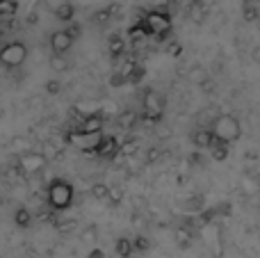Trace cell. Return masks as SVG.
I'll return each mask as SVG.
<instances>
[{"label": "cell", "instance_id": "603a6c76", "mask_svg": "<svg viewBox=\"0 0 260 258\" xmlns=\"http://www.w3.org/2000/svg\"><path fill=\"white\" fill-rule=\"evenodd\" d=\"M256 16H258V12L247 5V7H244V18H247V21H256Z\"/></svg>", "mask_w": 260, "mask_h": 258}, {"label": "cell", "instance_id": "4316f807", "mask_svg": "<svg viewBox=\"0 0 260 258\" xmlns=\"http://www.w3.org/2000/svg\"><path fill=\"white\" fill-rule=\"evenodd\" d=\"M89 258H103V251H101V249H94V251L89 254Z\"/></svg>", "mask_w": 260, "mask_h": 258}, {"label": "cell", "instance_id": "3957f363", "mask_svg": "<svg viewBox=\"0 0 260 258\" xmlns=\"http://www.w3.org/2000/svg\"><path fill=\"white\" fill-rule=\"evenodd\" d=\"M142 27L148 37L167 39V37L171 35V27L174 25H171V16L167 12H162V9H153V12H148L146 16H144Z\"/></svg>", "mask_w": 260, "mask_h": 258}, {"label": "cell", "instance_id": "ac0fdd59", "mask_svg": "<svg viewBox=\"0 0 260 258\" xmlns=\"http://www.w3.org/2000/svg\"><path fill=\"white\" fill-rule=\"evenodd\" d=\"M50 69L53 71H67L69 69V62L64 59V55H50Z\"/></svg>", "mask_w": 260, "mask_h": 258}, {"label": "cell", "instance_id": "7402d4cb", "mask_svg": "<svg viewBox=\"0 0 260 258\" xmlns=\"http://www.w3.org/2000/svg\"><path fill=\"white\" fill-rule=\"evenodd\" d=\"M59 89H62V85H59L57 80H50L48 85H46V91H50V94H59Z\"/></svg>", "mask_w": 260, "mask_h": 258}, {"label": "cell", "instance_id": "7a4b0ae2", "mask_svg": "<svg viewBox=\"0 0 260 258\" xmlns=\"http://www.w3.org/2000/svg\"><path fill=\"white\" fill-rule=\"evenodd\" d=\"M73 195H76V192H73L71 183L64 181V178H55V181L48 185V195H46V199H48V206L53 210L64 213V210L71 208Z\"/></svg>", "mask_w": 260, "mask_h": 258}, {"label": "cell", "instance_id": "f1b7e54d", "mask_svg": "<svg viewBox=\"0 0 260 258\" xmlns=\"http://www.w3.org/2000/svg\"><path fill=\"white\" fill-rule=\"evenodd\" d=\"M0 23H3V16H0Z\"/></svg>", "mask_w": 260, "mask_h": 258}, {"label": "cell", "instance_id": "8fae6325", "mask_svg": "<svg viewBox=\"0 0 260 258\" xmlns=\"http://www.w3.org/2000/svg\"><path fill=\"white\" fill-rule=\"evenodd\" d=\"M192 142H194V146H199V149H212V146L217 144V140H215V135H212L210 128L197 131L194 137H192Z\"/></svg>", "mask_w": 260, "mask_h": 258}, {"label": "cell", "instance_id": "52a82bcc", "mask_svg": "<svg viewBox=\"0 0 260 258\" xmlns=\"http://www.w3.org/2000/svg\"><path fill=\"white\" fill-rule=\"evenodd\" d=\"M101 140H103V133H96V135H85V133H76L73 131L71 135H69V142H71L73 146H78L80 151H94L99 149Z\"/></svg>", "mask_w": 260, "mask_h": 258}, {"label": "cell", "instance_id": "44dd1931", "mask_svg": "<svg viewBox=\"0 0 260 258\" xmlns=\"http://www.w3.org/2000/svg\"><path fill=\"white\" fill-rule=\"evenodd\" d=\"M133 245H135V251H148V247H151V242L146 240L144 236H137L133 240Z\"/></svg>", "mask_w": 260, "mask_h": 258}, {"label": "cell", "instance_id": "277c9868", "mask_svg": "<svg viewBox=\"0 0 260 258\" xmlns=\"http://www.w3.org/2000/svg\"><path fill=\"white\" fill-rule=\"evenodd\" d=\"M27 59V46L23 41H9L0 48V67L3 69H18Z\"/></svg>", "mask_w": 260, "mask_h": 258}, {"label": "cell", "instance_id": "ffe728a7", "mask_svg": "<svg viewBox=\"0 0 260 258\" xmlns=\"http://www.w3.org/2000/svg\"><path fill=\"white\" fill-rule=\"evenodd\" d=\"M210 151H212V158H215V160H224L226 155H229V146H226V144H219V142H217V144L212 146Z\"/></svg>", "mask_w": 260, "mask_h": 258}, {"label": "cell", "instance_id": "5b68a950", "mask_svg": "<svg viewBox=\"0 0 260 258\" xmlns=\"http://www.w3.org/2000/svg\"><path fill=\"white\" fill-rule=\"evenodd\" d=\"M46 165H48V160H46V155L39 153V151H25V153L18 158V167H21V172L25 174V176H37V174H41L46 169Z\"/></svg>", "mask_w": 260, "mask_h": 258}, {"label": "cell", "instance_id": "5bb4252c", "mask_svg": "<svg viewBox=\"0 0 260 258\" xmlns=\"http://www.w3.org/2000/svg\"><path fill=\"white\" fill-rule=\"evenodd\" d=\"M114 251H117L119 258H130L135 254V245L130 238H119L117 245H114Z\"/></svg>", "mask_w": 260, "mask_h": 258}, {"label": "cell", "instance_id": "9a60e30c", "mask_svg": "<svg viewBox=\"0 0 260 258\" xmlns=\"http://www.w3.org/2000/svg\"><path fill=\"white\" fill-rule=\"evenodd\" d=\"M110 195H112V187L108 183H94L91 185V197L96 201H110Z\"/></svg>", "mask_w": 260, "mask_h": 258}, {"label": "cell", "instance_id": "9c48e42d", "mask_svg": "<svg viewBox=\"0 0 260 258\" xmlns=\"http://www.w3.org/2000/svg\"><path fill=\"white\" fill-rule=\"evenodd\" d=\"M76 133H85V135H96V133H103V112L87 114V117L76 126Z\"/></svg>", "mask_w": 260, "mask_h": 258}, {"label": "cell", "instance_id": "83f0119b", "mask_svg": "<svg viewBox=\"0 0 260 258\" xmlns=\"http://www.w3.org/2000/svg\"><path fill=\"white\" fill-rule=\"evenodd\" d=\"M169 53H174V55H176V53H180V46H171Z\"/></svg>", "mask_w": 260, "mask_h": 258}, {"label": "cell", "instance_id": "7c38bea8", "mask_svg": "<svg viewBox=\"0 0 260 258\" xmlns=\"http://www.w3.org/2000/svg\"><path fill=\"white\" fill-rule=\"evenodd\" d=\"M73 16H76V7H73L69 0H64V3H59L57 7H55V18H57L59 23H73Z\"/></svg>", "mask_w": 260, "mask_h": 258}, {"label": "cell", "instance_id": "4fadbf2b", "mask_svg": "<svg viewBox=\"0 0 260 258\" xmlns=\"http://www.w3.org/2000/svg\"><path fill=\"white\" fill-rule=\"evenodd\" d=\"M32 213L25 208V206H21V208H16L14 210V224H16L18 229H27V227H32Z\"/></svg>", "mask_w": 260, "mask_h": 258}, {"label": "cell", "instance_id": "d4e9b609", "mask_svg": "<svg viewBox=\"0 0 260 258\" xmlns=\"http://www.w3.org/2000/svg\"><path fill=\"white\" fill-rule=\"evenodd\" d=\"M121 195H123V192L119 190V187H112V195H110V201H114V204H117V201L121 199Z\"/></svg>", "mask_w": 260, "mask_h": 258}, {"label": "cell", "instance_id": "484cf974", "mask_svg": "<svg viewBox=\"0 0 260 258\" xmlns=\"http://www.w3.org/2000/svg\"><path fill=\"white\" fill-rule=\"evenodd\" d=\"M157 155H160V153H157V149H151V151H148V158H146V163H153V160H155Z\"/></svg>", "mask_w": 260, "mask_h": 258}, {"label": "cell", "instance_id": "30bf717a", "mask_svg": "<svg viewBox=\"0 0 260 258\" xmlns=\"http://www.w3.org/2000/svg\"><path fill=\"white\" fill-rule=\"evenodd\" d=\"M121 151V144H119V140L117 137H112V135H103V140H101V144H99V149H96V153L101 155V158H114V155Z\"/></svg>", "mask_w": 260, "mask_h": 258}, {"label": "cell", "instance_id": "cb8c5ba5", "mask_svg": "<svg viewBox=\"0 0 260 258\" xmlns=\"http://www.w3.org/2000/svg\"><path fill=\"white\" fill-rule=\"evenodd\" d=\"M67 30H69V32H71V37H73V39H76V37H78V35H80V30H82V27H80V25H78V23H76V21H73V23H69V27H67Z\"/></svg>", "mask_w": 260, "mask_h": 258}, {"label": "cell", "instance_id": "2e32d148", "mask_svg": "<svg viewBox=\"0 0 260 258\" xmlns=\"http://www.w3.org/2000/svg\"><path fill=\"white\" fill-rule=\"evenodd\" d=\"M108 50H110V55H112V57L123 55V50H126V41H123V37L114 35L112 39H110V44H108Z\"/></svg>", "mask_w": 260, "mask_h": 258}, {"label": "cell", "instance_id": "e0dca14e", "mask_svg": "<svg viewBox=\"0 0 260 258\" xmlns=\"http://www.w3.org/2000/svg\"><path fill=\"white\" fill-rule=\"evenodd\" d=\"M18 9V5L14 3V0H0V16H14Z\"/></svg>", "mask_w": 260, "mask_h": 258}, {"label": "cell", "instance_id": "6da1fadb", "mask_svg": "<svg viewBox=\"0 0 260 258\" xmlns=\"http://www.w3.org/2000/svg\"><path fill=\"white\" fill-rule=\"evenodd\" d=\"M212 135H215V140L219 142V144H233V142H238L240 137H242V123H240L238 117H233V114H219V117L212 121L210 126Z\"/></svg>", "mask_w": 260, "mask_h": 258}, {"label": "cell", "instance_id": "ba28073f", "mask_svg": "<svg viewBox=\"0 0 260 258\" xmlns=\"http://www.w3.org/2000/svg\"><path fill=\"white\" fill-rule=\"evenodd\" d=\"M71 46H73V37H71V32H69L67 27L50 35V50H53V55L69 53V48H71Z\"/></svg>", "mask_w": 260, "mask_h": 258}, {"label": "cell", "instance_id": "d6986e66", "mask_svg": "<svg viewBox=\"0 0 260 258\" xmlns=\"http://www.w3.org/2000/svg\"><path fill=\"white\" fill-rule=\"evenodd\" d=\"M242 187H244V192H247V195H256V192L260 190L258 181H253V178H249V176L242 178Z\"/></svg>", "mask_w": 260, "mask_h": 258}, {"label": "cell", "instance_id": "8992f818", "mask_svg": "<svg viewBox=\"0 0 260 258\" xmlns=\"http://www.w3.org/2000/svg\"><path fill=\"white\" fill-rule=\"evenodd\" d=\"M142 108H144L142 119L146 123H155V121H160V119H162V101H160V96H157L153 89L144 91Z\"/></svg>", "mask_w": 260, "mask_h": 258}]
</instances>
